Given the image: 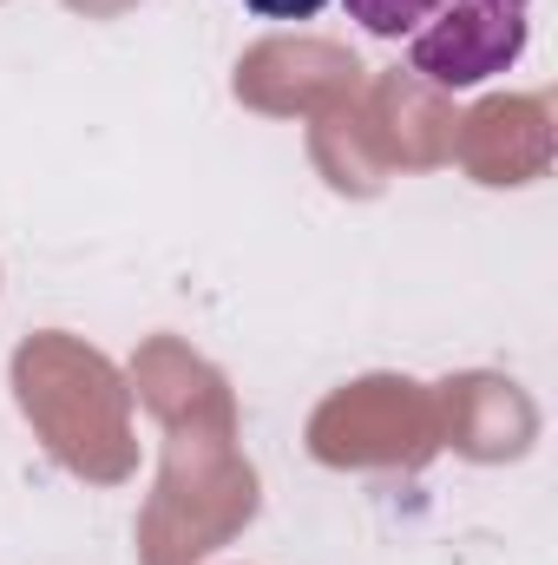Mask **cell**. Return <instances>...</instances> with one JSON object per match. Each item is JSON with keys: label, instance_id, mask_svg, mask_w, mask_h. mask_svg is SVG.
Listing matches in <instances>:
<instances>
[{"label": "cell", "instance_id": "6da1fadb", "mask_svg": "<svg viewBox=\"0 0 558 565\" xmlns=\"http://www.w3.org/2000/svg\"><path fill=\"white\" fill-rule=\"evenodd\" d=\"M348 20L375 40H401L420 79L466 93L526 53L533 0H348Z\"/></svg>", "mask_w": 558, "mask_h": 565}, {"label": "cell", "instance_id": "7a4b0ae2", "mask_svg": "<svg viewBox=\"0 0 558 565\" xmlns=\"http://www.w3.org/2000/svg\"><path fill=\"white\" fill-rule=\"evenodd\" d=\"M250 13H264V20H315L329 0H244Z\"/></svg>", "mask_w": 558, "mask_h": 565}]
</instances>
